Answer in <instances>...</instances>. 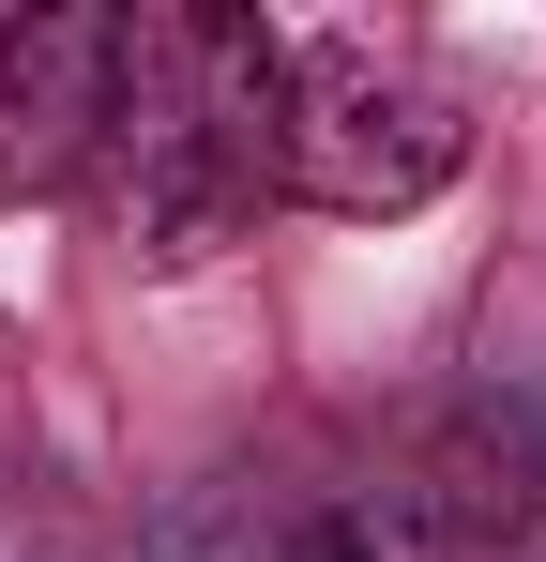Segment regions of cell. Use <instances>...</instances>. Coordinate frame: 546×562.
I'll return each mask as SVG.
<instances>
[{"instance_id":"6da1fadb","label":"cell","mask_w":546,"mask_h":562,"mask_svg":"<svg viewBox=\"0 0 546 562\" xmlns=\"http://www.w3.org/2000/svg\"><path fill=\"white\" fill-rule=\"evenodd\" d=\"M106 228L137 274H197L273 213V15L243 0H137L106 61Z\"/></svg>"},{"instance_id":"7a4b0ae2","label":"cell","mask_w":546,"mask_h":562,"mask_svg":"<svg viewBox=\"0 0 546 562\" xmlns=\"http://www.w3.org/2000/svg\"><path fill=\"white\" fill-rule=\"evenodd\" d=\"M470 168V92L441 77L425 31H273V198L395 228Z\"/></svg>"},{"instance_id":"3957f363","label":"cell","mask_w":546,"mask_h":562,"mask_svg":"<svg viewBox=\"0 0 546 562\" xmlns=\"http://www.w3.org/2000/svg\"><path fill=\"white\" fill-rule=\"evenodd\" d=\"M106 61H122V15L106 0H0V213L91 183Z\"/></svg>"},{"instance_id":"277c9868","label":"cell","mask_w":546,"mask_h":562,"mask_svg":"<svg viewBox=\"0 0 546 562\" xmlns=\"http://www.w3.org/2000/svg\"><path fill=\"white\" fill-rule=\"evenodd\" d=\"M288 562H516L501 548V502H470V486H350V502H319Z\"/></svg>"}]
</instances>
